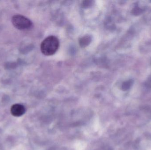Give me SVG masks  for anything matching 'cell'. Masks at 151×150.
Listing matches in <instances>:
<instances>
[{
  "label": "cell",
  "instance_id": "1",
  "mask_svg": "<svg viewBox=\"0 0 151 150\" xmlns=\"http://www.w3.org/2000/svg\"><path fill=\"white\" fill-rule=\"evenodd\" d=\"M59 47V41L58 38L55 36H49L42 42L41 51L44 55L50 56L56 53Z\"/></svg>",
  "mask_w": 151,
  "mask_h": 150
},
{
  "label": "cell",
  "instance_id": "2",
  "mask_svg": "<svg viewBox=\"0 0 151 150\" xmlns=\"http://www.w3.org/2000/svg\"><path fill=\"white\" fill-rule=\"evenodd\" d=\"M12 22L14 27L19 30H28L32 26V23L29 18L21 15L13 16Z\"/></svg>",
  "mask_w": 151,
  "mask_h": 150
},
{
  "label": "cell",
  "instance_id": "3",
  "mask_svg": "<svg viewBox=\"0 0 151 150\" xmlns=\"http://www.w3.org/2000/svg\"><path fill=\"white\" fill-rule=\"evenodd\" d=\"M25 112L24 107L20 104H15L11 108V112L13 116L19 117L22 116Z\"/></svg>",
  "mask_w": 151,
  "mask_h": 150
},
{
  "label": "cell",
  "instance_id": "4",
  "mask_svg": "<svg viewBox=\"0 0 151 150\" xmlns=\"http://www.w3.org/2000/svg\"><path fill=\"white\" fill-rule=\"evenodd\" d=\"M91 38L89 36H85L80 40V45L82 47L87 46L90 43Z\"/></svg>",
  "mask_w": 151,
  "mask_h": 150
},
{
  "label": "cell",
  "instance_id": "5",
  "mask_svg": "<svg viewBox=\"0 0 151 150\" xmlns=\"http://www.w3.org/2000/svg\"><path fill=\"white\" fill-rule=\"evenodd\" d=\"M142 10L140 8H135L134 9V15H139V14H141L142 13Z\"/></svg>",
  "mask_w": 151,
  "mask_h": 150
},
{
  "label": "cell",
  "instance_id": "6",
  "mask_svg": "<svg viewBox=\"0 0 151 150\" xmlns=\"http://www.w3.org/2000/svg\"></svg>",
  "mask_w": 151,
  "mask_h": 150
}]
</instances>
